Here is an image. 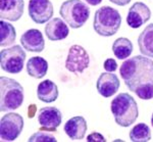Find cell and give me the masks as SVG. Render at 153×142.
Returning a JSON list of instances; mask_svg holds the SVG:
<instances>
[{"mask_svg":"<svg viewBox=\"0 0 153 142\" xmlns=\"http://www.w3.org/2000/svg\"><path fill=\"white\" fill-rule=\"evenodd\" d=\"M120 77L129 90L143 100L153 98V61L145 55L126 59L120 66Z\"/></svg>","mask_w":153,"mask_h":142,"instance_id":"6da1fadb","label":"cell"},{"mask_svg":"<svg viewBox=\"0 0 153 142\" xmlns=\"http://www.w3.org/2000/svg\"><path fill=\"white\" fill-rule=\"evenodd\" d=\"M110 109L118 126L127 128L136 122L139 117L138 104L129 93H120L112 99Z\"/></svg>","mask_w":153,"mask_h":142,"instance_id":"7a4b0ae2","label":"cell"},{"mask_svg":"<svg viewBox=\"0 0 153 142\" xmlns=\"http://www.w3.org/2000/svg\"><path fill=\"white\" fill-rule=\"evenodd\" d=\"M24 88L16 80L1 77L0 78V109L11 111L18 109L24 102Z\"/></svg>","mask_w":153,"mask_h":142,"instance_id":"3957f363","label":"cell"},{"mask_svg":"<svg viewBox=\"0 0 153 142\" xmlns=\"http://www.w3.org/2000/svg\"><path fill=\"white\" fill-rule=\"evenodd\" d=\"M122 25V16L117 9L111 6H102L95 12L93 28L100 36L110 37L117 33Z\"/></svg>","mask_w":153,"mask_h":142,"instance_id":"277c9868","label":"cell"},{"mask_svg":"<svg viewBox=\"0 0 153 142\" xmlns=\"http://www.w3.org/2000/svg\"><path fill=\"white\" fill-rule=\"evenodd\" d=\"M59 14L71 29H79L90 16V8L82 0H66L59 8Z\"/></svg>","mask_w":153,"mask_h":142,"instance_id":"5b68a950","label":"cell"},{"mask_svg":"<svg viewBox=\"0 0 153 142\" xmlns=\"http://www.w3.org/2000/svg\"><path fill=\"white\" fill-rule=\"evenodd\" d=\"M27 54L19 45L2 49L0 53L1 69L8 74H19L23 71Z\"/></svg>","mask_w":153,"mask_h":142,"instance_id":"8992f818","label":"cell"},{"mask_svg":"<svg viewBox=\"0 0 153 142\" xmlns=\"http://www.w3.org/2000/svg\"><path fill=\"white\" fill-rule=\"evenodd\" d=\"M24 128V119L19 114L8 113L1 118L0 137L2 141H14Z\"/></svg>","mask_w":153,"mask_h":142,"instance_id":"52a82bcc","label":"cell"},{"mask_svg":"<svg viewBox=\"0 0 153 142\" xmlns=\"http://www.w3.org/2000/svg\"><path fill=\"white\" fill-rule=\"evenodd\" d=\"M90 57L86 49L81 45H73L68 50L65 61V68L68 72L75 74H82L88 69Z\"/></svg>","mask_w":153,"mask_h":142,"instance_id":"ba28073f","label":"cell"},{"mask_svg":"<svg viewBox=\"0 0 153 142\" xmlns=\"http://www.w3.org/2000/svg\"><path fill=\"white\" fill-rule=\"evenodd\" d=\"M28 12L34 23L45 24L53 16L54 9L50 0H30Z\"/></svg>","mask_w":153,"mask_h":142,"instance_id":"9c48e42d","label":"cell"},{"mask_svg":"<svg viewBox=\"0 0 153 142\" xmlns=\"http://www.w3.org/2000/svg\"><path fill=\"white\" fill-rule=\"evenodd\" d=\"M62 121L60 111L54 106L42 108L38 111V123L40 125V130L55 132L60 126Z\"/></svg>","mask_w":153,"mask_h":142,"instance_id":"30bf717a","label":"cell"},{"mask_svg":"<svg viewBox=\"0 0 153 142\" xmlns=\"http://www.w3.org/2000/svg\"><path fill=\"white\" fill-rule=\"evenodd\" d=\"M151 17V10L143 2H135L130 7L127 16V24L132 29H138L147 23Z\"/></svg>","mask_w":153,"mask_h":142,"instance_id":"8fae6325","label":"cell"},{"mask_svg":"<svg viewBox=\"0 0 153 142\" xmlns=\"http://www.w3.org/2000/svg\"><path fill=\"white\" fill-rule=\"evenodd\" d=\"M24 0H0V17L3 21L16 22L23 16Z\"/></svg>","mask_w":153,"mask_h":142,"instance_id":"7c38bea8","label":"cell"},{"mask_svg":"<svg viewBox=\"0 0 153 142\" xmlns=\"http://www.w3.org/2000/svg\"><path fill=\"white\" fill-rule=\"evenodd\" d=\"M120 82L118 77L112 73H102L96 83L98 93L103 97H110L114 95L120 89Z\"/></svg>","mask_w":153,"mask_h":142,"instance_id":"4fadbf2b","label":"cell"},{"mask_svg":"<svg viewBox=\"0 0 153 142\" xmlns=\"http://www.w3.org/2000/svg\"><path fill=\"white\" fill-rule=\"evenodd\" d=\"M21 44L30 52H42L45 47L43 35L38 29H30L25 32L21 37Z\"/></svg>","mask_w":153,"mask_h":142,"instance_id":"5bb4252c","label":"cell"},{"mask_svg":"<svg viewBox=\"0 0 153 142\" xmlns=\"http://www.w3.org/2000/svg\"><path fill=\"white\" fill-rule=\"evenodd\" d=\"M45 35L50 41H60L65 39L70 34L68 24L59 17H54L50 19L44 29Z\"/></svg>","mask_w":153,"mask_h":142,"instance_id":"9a60e30c","label":"cell"},{"mask_svg":"<svg viewBox=\"0 0 153 142\" xmlns=\"http://www.w3.org/2000/svg\"><path fill=\"white\" fill-rule=\"evenodd\" d=\"M87 129V122L84 117L81 116L70 119L65 125V134L68 136V138L74 141L82 140L86 135Z\"/></svg>","mask_w":153,"mask_h":142,"instance_id":"2e32d148","label":"cell"},{"mask_svg":"<svg viewBox=\"0 0 153 142\" xmlns=\"http://www.w3.org/2000/svg\"><path fill=\"white\" fill-rule=\"evenodd\" d=\"M37 97L39 100L51 103L58 98V87L51 80H44L37 87Z\"/></svg>","mask_w":153,"mask_h":142,"instance_id":"e0dca14e","label":"cell"},{"mask_svg":"<svg viewBox=\"0 0 153 142\" xmlns=\"http://www.w3.org/2000/svg\"><path fill=\"white\" fill-rule=\"evenodd\" d=\"M138 46L142 55L153 58V23L148 25L139 35Z\"/></svg>","mask_w":153,"mask_h":142,"instance_id":"ac0fdd59","label":"cell"},{"mask_svg":"<svg viewBox=\"0 0 153 142\" xmlns=\"http://www.w3.org/2000/svg\"><path fill=\"white\" fill-rule=\"evenodd\" d=\"M28 74L35 79H42L45 77L48 71V63L45 58L41 56H33L26 64Z\"/></svg>","mask_w":153,"mask_h":142,"instance_id":"d6986e66","label":"cell"},{"mask_svg":"<svg viewBox=\"0 0 153 142\" xmlns=\"http://www.w3.org/2000/svg\"><path fill=\"white\" fill-rule=\"evenodd\" d=\"M112 52L118 59L128 58L133 52V43L128 38L120 37L113 42Z\"/></svg>","mask_w":153,"mask_h":142,"instance_id":"ffe728a7","label":"cell"},{"mask_svg":"<svg viewBox=\"0 0 153 142\" xmlns=\"http://www.w3.org/2000/svg\"><path fill=\"white\" fill-rule=\"evenodd\" d=\"M16 32L14 27L6 21L1 19L0 22V45L1 47H6L16 41Z\"/></svg>","mask_w":153,"mask_h":142,"instance_id":"44dd1931","label":"cell"},{"mask_svg":"<svg viewBox=\"0 0 153 142\" xmlns=\"http://www.w3.org/2000/svg\"><path fill=\"white\" fill-rule=\"evenodd\" d=\"M130 139L133 142H148L151 139V131L145 123L137 124L130 132Z\"/></svg>","mask_w":153,"mask_h":142,"instance_id":"7402d4cb","label":"cell"},{"mask_svg":"<svg viewBox=\"0 0 153 142\" xmlns=\"http://www.w3.org/2000/svg\"><path fill=\"white\" fill-rule=\"evenodd\" d=\"M29 142H56V138L44 130H40L34 133L28 139Z\"/></svg>","mask_w":153,"mask_h":142,"instance_id":"603a6c76","label":"cell"},{"mask_svg":"<svg viewBox=\"0 0 153 142\" xmlns=\"http://www.w3.org/2000/svg\"><path fill=\"white\" fill-rule=\"evenodd\" d=\"M103 68H104L106 72L113 73V72H115L117 70V63L113 58H107L103 64Z\"/></svg>","mask_w":153,"mask_h":142,"instance_id":"cb8c5ba5","label":"cell"},{"mask_svg":"<svg viewBox=\"0 0 153 142\" xmlns=\"http://www.w3.org/2000/svg\"><path fill=\"white\" fill-rule=\"evenodd\" d=\"M87 141L88 142H105L106 139L101 135L100 133L94 132V133L90 134V135L87 137Z\"/></svg>","mask_w":153,"mask_h":142,"instance_id":"d4e9b609","label":"cell"},{"mask_svg":"<svg viewBox=\"0 0 153 142\" xmlns=\"http://www.w3.org/2000/svg\"><path fill=\"white\" fill-rule=\"evenodd\" d=\"M109 1L112 2L113 4H117L118 6H125L130 3L131 0H109Z\"/></svg>","mask_w":153,"mask_h":142,"instance_id":"484cf974","label":"cell"},{"mask_svg":"<svg viewBox=\"0 0 153 142\" xmlns=\"http://www.w3.org/2000/svg\"><path fill=\"white\" fill-rule=\"evenodd\" d=\"M85 1L87 2L88 4H90V5L96 6V5H98V4L101 3V2H102V0H85Z\"/></svg>","mask_w":153,"mask_h":142,"instance_id":"4316f807","label":"cell"},{"mask_svg":"<svg viewBox=\"0 0 153 142\" xmlns=\"http://www.w3.org/2000/svg\"><path fill=\"white\" fill-rule=\"evenodd\" d=\"M151 125L153 126V114H152V117H151Z\"/></svg>","mask_w":153,"mask_h":142,"instance_id":"83f0119b","label":"cell"}]
</instances>
